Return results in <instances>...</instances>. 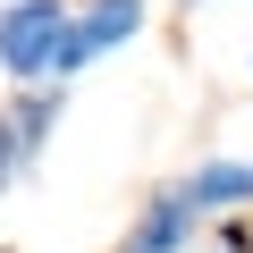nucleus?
Listing matches in <instances>:
<instances>
[{
    "label": "nucleus",
    "mask_w": 253,
    "mask_h": 253,
    "mask_svg": "<svg viewBox=\"0 0 253 253\" xmlns=\"http://www.w3.org/2000/svg\"><path fill=\"white\" fill-rule=\"evenodd\" d=\"M26 169V144H17V118L0 110V194H9V177Z\"/></svg>",
    "instance_id": "423d86ee"
},
{
    "label": "nucleus",
    "mask_w": 253,
    "mask_h": 253,
    "mask_svg": "<svg viewBox=\"0 0 253 253\" xmlns=\"http://www.w3.org/2000/svg\"><path fill=\"white\" fill-rule=\"evenodd\" d=\"M59 34H68V0H9L0 9V68L17 84H42Z\"/></svg>",
    "instance_id": "f257e3e1"
},
{
    "label": "nucleus",
    "mask_w": 253,
    "mask_h": 253,
    "mask_svg": "<svg viewBox=\"0 0 253 253\" xmlns=\"http://www.w3.org/2000/svg\"><path fill=\"white\" fill-rule=\"evenodd\" d=\"M177 194L194 211H245L253 203V161H203L194 177H177Z\"/></svg>",
    "instance_id": "20e7f679"
},
{
    "label": "nucleus",
    "mask_w": 253,
    "mask_h": 253,
    "mask_svg": "<svg viewBox=\"0 0 253 253\" xmlns=\"http://www.w3.org/2000/svg\"><path fill=\"white\" fill-rule=\"evenodd\" d=\"M135 34H144V0H84V9H68V34L51 51V84L76 76V68H93L118 42H135Z\"/></svg>",
    "instance_id": "f03ea898"
},
{
    "label": "nucleus",
    "mask_w": 253,
    "mask_h": 253,
    "mask_svg": "<svg viewBox=\"0 0 253 253\" xmlns=\"http://www.w3.org/2000/svg\"><path fill=\"white\" fill-rule=\"evenodd\" d=\"M9 118H17V144H26V161H34V152L51 144V126H59V93H26Z\"/></svg>",
    "instance_id": "39448f33"
},
{
    "label": "nucleus",
    "mask_w": 253,
    "mask_h": 253,
    "mask_svg": "<svg viewBox=\"0 0 253 253\" xmlns=\"http://www.w3.org/2000/svg\"><path fill=\"white\" fill-rule=\"evenodd\" d=\"M194 219H203V211H194V203L169 186V194H152V203H144V219H135V228L118 236V253H186Z\"/></svg>",
    "instance_id": "7ed1b4c3"
},
{
    "label": "nucleus",
    "mask_w": 253,
    "mask_h": 253,
    "mask_svg": "<svg viewBox=\"0 0 253 253\" xmlns=\"http://www.w3.org/2000/svg\"><path fill=\"white\" fill-rule=\"evenodd\" d=\"M186 9H203V0H186Z\"/></svg>",
    "instance_id": "0eeeda50"
}]
</instances>
